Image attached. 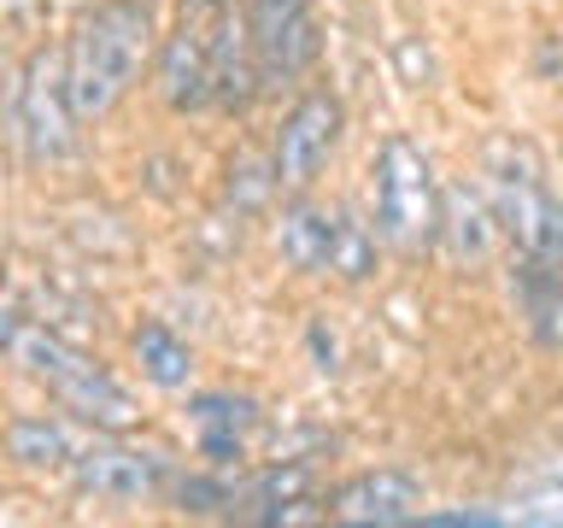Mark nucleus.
I'll use <instances>...</instances> for the list:
<instances>
[{
    "mask_svg": "<svg viewBox=\"0 0 563 528\" xmlns=\"http://www.w3.org/2000/svg\"><path fill=\"white\" fill-rule=\"evenodd\" d=\"M153 47L158 35H153L147 0H100V7H88L65 42V88H70L77 118L100 123L106 112H118L141 77V65L153 59Z\"/></svg>",
    "mask_w": 563,
    "mask_h": 528,
    "instance_id": "f257e3e1",
    "label": "nucleus"
},
{
    "mask_svg": "<svg viewBox=\"0 0 563 528\" xmlns=\"http://www.w3.org/2000/svg\"><path fill=\"white\" fill-rule=\"evenodd\" d=\"M376 241L399 258L440 241V183L411 135H387L376 147Z\"/></svg>",
    "mask_w": 563,
    "mask_h": 528,
    "instance_id": "f03ea898",
    "label": "nucleus"
},
{
    "mask_svg": "<svg viewBox=\"0 0 563 528\" xmlns=\"http://www.w3.org/2000/svg\"><path fill=\"white\" fill-rule=\"evenodd\" d=\"M18 359H24L30 376L42 382L77 422H88V429H112L118 435V429H130V422H135L130 387H123L118 376H106L88 352H77L70 341H59V334L24 329V334H18Z\"/></svg>",
    "mask_w": 563,
    "mask_h": 528,
    "instance_id": "7ed1b4c3",
    "label": "nucleus"
},
{
    "mask_svg": "<svg viewBox=\"0 0 563 528\" xmlns=\"http://www.w3.org/2000/svg\"><path fill=\"white\" fill-rule=\"evenodd\" d=\"M493 218H499V235L510 241V253L563 264V200L545 188L528 147L493 153Z\"/></svg>",
    "mask_w": 563,
    "mask_h": 528,
    "instance_id": "20e7f679",
    "label": "nucleus"
},
{
    "mask_svg": "<svg viewBox=\"0 0 563 528\" xmlns=\"http://www.w3.org/2000/svg\"><path fill=\"white\" fill-rule=\"evenodd\" d=\"M77 106L65 88V47H35L12 88V135L30 165H59L77 153Z\"/></svg>",
    "mask_w": 563,
    "mask_h": 528,
    "instance_id": "39448f33",
    "label": "nucleus"
},
{
    "mask_svg": "<svg viewBox=\"0 0 563 528\" xmlns=\"http://www.w3.org/2000/svg\"><path fill=\"white\" fill-rule=\"evenodd\" d=\"M341 130H346V106L329 95V88H311L288 106L282 130L271 141V170H276V188L282 194H311L317 176L329 170L334 147H341Z\"/></svg>",
    "mask_w": 563,
    "mask_h": 528,
    "instance_id": "423d86ee",
    "label": "nucleus"
},
{
    "mask_svg": "<svg viewBox=\"0 0 563 528\" xmlns=\"http://www.w3.org/2000/svg\"><path fill=\"white\" fill-rule=\"evenodd\" d=\"M246 35H253L264 88H282V82L306 77V70L317 65V53H323L311 0H246Z\"/></svg>",
    "mask_w": 563,
    "mask_h": 528,
    "instance_id": "0eeeda50",
    "label": "nucleus"
},
{
    "mask_svg": "<svg viewBox=\"0 0 563 528\" xmlns=\"http://www.w3.org/2000/svg\"><path fill=\"white\" fill-rule=\"evenodd\" d=\"M65 470H70V482H77V493H88V499H112V505L153 499V493L170 482V464L158 452L118 447V440H100V447L70 452Z\"/></svg>",
    "mask_w": 563,
    "mask_h": 528,
    "instance_id": "6e6552de",
    "label": "nucleus"
},
{
    "mask_svg": "<svg viewBox=\"0 0 563 528\" xmlns=\"http://www.w3.org/2000/svg\"><path fill=\"white\" fill-rule=\"evenodd\" d=\"M417 505H422V482L411 470H399V464H382V470H364V475H352V482H341L329 493V517L334 522H411L417 517Z\"/></svg>",
    "mask_w": 563,
    "mask_h": 528,
    "instance_id": "1a4fd4ad",
    "label": "nucleus"
},
{
    "mask_svg": "<svg viewBox=\"0 0 563 528\" xmlns=\"http://www.w3.org/2000/svg\"><path fill=\"white\" fill-rule=\"evenodd\" d=\"M206 59H211V106H223V112H246V106L264 95L246 18H235L229 7H218V18H211V30H206Z\"/></svg>",
    "mask_w": 563,
    "mask_h": 528,
    "instance_id": "9d476101",
    "label": "nucleus"
},
{
    "mask_svg": "<svg viewBox=\"0 0 563 528\" xmlns=\"http://www.w3.org/2000/svg\"><path fill=\"white\" fill-rule=\"evenodd\" d=\"M153 82H158V100H165L170 112H200V106H211V59H206V30L200 24H183L158 42Z\"/></svg>",
    "mask_w": 563,
    "mask_h": 528,
    "instance_id": "9b49d317",
    "label": "nucleus"
},
{
    "mask_svg": "<svg viewBox=\"0 0 563 528\" xmlns=\"http://www.w3.org/2000/svg\"><path fill=\"white\" fill-rule=\"evenodd\" d=\"M188 417H194V435H200V452L211 458V470H229L235 458H246V435L258 429V405L246 394H194Z\"/></svg>",
    "mask_w": 563,
    "mask_h": 528,
    "instance_id": "f8f14e48",
    "label": "nucleus"
},
{
    "mask_svg": "<svg viewBox=\"0 0 563 528\" xmlns=\"http://www.w3.org/2000/svg\"><path fill=\"white\" fill-rule=\"evenodd\" d=\"M510 294H517V311H522L528 334L558 352L563 346V264L510 253Z\"/></svg>",
    "mask_w": 563,
    "mask_h": 528,
    "instance_id": "ddd939ff",
    "label": "nucleus"
},
{
    "mask_svg": "<svg viewBox=\"0 0 563 528\" xmlns=\"http://www.w3.org/2000/svg\"><path fill=\"white\" fill-rule=\"evenodd\" d=\"M440 241L457 264H482L499 241V218H493V200L470 183L440 188Z\"/></svg>",
    "mask_w": 563,
    "mask_h": 528,
    "instance_id": "4468645a",
    "label": "nucleus"
},
{
    "mask_svg": "<svg viewBox=\"0 0 563 528\" xmlns=\"http://www.w3.org/2000/svg\"><path fill=\"white\" fill-rule=\"evenodd\" d=\"M329 241H334V211L306 200V194H294V206L282 211V223H276L282 264L299 276H323L329 271Z\"/></svg>",
    "mask_w": 563,
    "mask_h": 528,
    "instance_id": "2eb2a0df",
    "label": "nucleus"
},
{
    "mask_svg": "<svg viewBox=\"0 0 563 528\" xmlns=\"http://www.w3.org/2000/svg\"><path fill=\"white\" fill-rule=\"evenodd\" d=\"M135 364H141V376H147L153 387H165V394H176V387H188L194 376V352L188 341L176 334L170 323H141L135 329Z\"/></svg>",
    "mask_w": 563,
    "mask_h": 528,
    "instance_id": "dca6fc26",
    "label": "nucleus"
},
{
    "mask_svg": "<svg viewBox=\"0 0 563 528\" xmlns=\"http://www.w3.org/2000/svg\"><path fill=\"white\" fill-rule=\"evenodd\" d=\"M0 440H7V458L24 470H65L70 452H77L65 422H53V417H12Z\"/></svg>",
    "mask_w": 563,
    "mask_h": 528,
    "instance_id": "f3484780",
    "label": "nucleus"
},
{
    "mask_svg": "<svg viewBox=\"0 0 563 528\" xmlns=\"http://www.w3.org/2000/svg\"><path fill=\"white\" fill-rule=\"evenodd\" d=\"M329 271L341 276V282H369V276H376V229H369L352 206H334Z\"/></svg>",
    "mask_w": 563,
    "mask_h": 528,
    "instance_id": "a211bd4d",
    "label": "nucleus"
},
{
    "mask_svg": "<svg viewBox=\"0 0 563 528\" xmlns=\"http://www.w3.org/2000/svg\"><path fill=\"white\" fill-rule=\"evenodd\" d=\"M276 194V170H271V158H235V165H229V206L235 211H258L264 200H271Z\"/></svg>",
    "mask_w": 563,
    "mask_h": 528,
    "instance_id": "6ab92c4d",
    "label": "nucleus"
},
{
    "mask_svg": "<svg viewBox=\"0 0 563 528\" xmlns=\"http://www.w3.org/2000/svg\"><path fill=\"white\" fill-rule=\"evenodd\" d=\"M170 499H176V510H194V517H211V510H223V517H229V505H235V482H223V475H183V482L170 487Z\"/></svg>",
    "mask_w": 563,
    "mask_h": 528,
    "instance_id": "aec40b11",
    "label": "nucleus"
},
{
    "mask_svg": "<svg viewBox=\"0 0 563 528\" xmlns=\"http://www.w3.org/2000/svg\"><path fill=\"white\" fill-rule=\"evenodd\" d=\"M18 334H24V311H18V299L0 294V352H12Z\"/></svg>",
    "mask_w": 563,
    "mask_h": 528,
    "instance_id": "412c9836",
    "label": "nucleus"
},
{
    "mask_svg": "<svg viewBox=\"0 0 563 528\" xmlns=\"http://www.w3.org/2000/svg\"><path fill=\"white\" fill-rule=\"evenodd\" d=\"M429 528H487V510H446V517H422Z\"/></svg>",
    "mask_w": 563,
    "mask_h": 528,
    "instance_id": "4be33fe9",
    "label": "nucleus"
},
{
    "mask_svg": "<svg viewBox=\"0 0 563 528\" xmlns=\"http://www.w3.org/2000/svg\"><path fill=\"white\" fill-rule=\"evenodd\" d=\"M188 7H206V12H218V7H229V0H188Z\"/></svg>",
    "mask_w": 563,
    "mask_h": 528,
    "instance_id": "5701e85b",
    "label": "nucleus"
},
{
    "mask_svg": "<svg viewBox=\"0 0 563 528\" xmlns=\"http://www.w3.org/2000/svg\"><path fill=\"white\" fill-rule=\"evenodd\" d=\"M552 82H558V88H563V65H558V70H552Z\"/></svg>",
    "mask_w": 563,
    "mask_h": 528,
    "instance_id": "b1692460",
    "label": "nucleus"
},
{
    "mask_svg": "<svg viewBox=\"0 0 563 528\" xmlns=\"http://www.w3.org/2000/svg\"><path fill=\"white\" fill-rule=\"evenodd\" d=\"M0 276H7V264H0Z\"/></svg>",
    "mask_w": 563,
    "mask_h": 528,
    "instance_id": "393cba45",
    "label": "nucleus"
}]
</instances>
